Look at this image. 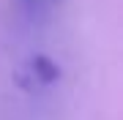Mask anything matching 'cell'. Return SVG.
Wrapping results in <instances>:
<instances>
[{
    "mask_svg": "<svg viewBox=\"0 0 123 120\" xmlns=\"http://www.w3.org/2000/svg\"><path fill=\"white\" fill-rule=\"evenodd\" d=\"M27 8H41V6H52V3H60V0H22Z\"/></svg>",
    "mask_w": 123,
    "mask_h": 120,
    "instance_id": "obj_2",
    "label": "cell"
},
{
    "mask_svg": "<svg viewBox=\"0 0 123 120\" xmlns=\"http://www.w3.org/2000/svg\"><path fill=\"white\" fill-rule=\"evenodd\" d=\"M27 66H30V76L44 82V85H52V82L60 79V66L52 57H47V55H33Z\"/></svg>",
    "mask_w": 123,
    "mask_h": 120,
    "instance_id": "obj_1",
    "label": "cell"
}]
</instances>
